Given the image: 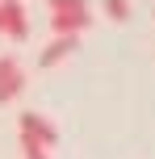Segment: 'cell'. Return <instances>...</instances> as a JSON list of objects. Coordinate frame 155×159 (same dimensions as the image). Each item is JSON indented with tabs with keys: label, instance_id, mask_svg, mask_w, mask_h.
Segmentation results:
<instances>
[{
	"label": "cell",
	"instance_id": "8992f818",
	"mask_svg": "<svg viewBox=\"0 0 155 159\" xmlns=\"http://www.w3.org/2000/svg\"><path fill=\"white\" fill-rule=\"evenodd\" d=\"M50 13H88V0H46Z\"/></svg>",
	"mask_w": 155,
	"mask_h": 159
},
{
	"label": "cell",
	"instance_id": "3957f363",
	"mask_svg": "<svg viewBox=\"0 0 155 159\" xmlns=\"http://www.w3.org/2000/svg\"><path fill=\"white\" fill-rule=\"evenodd\" d=\"M0 8H4V34H8L13 42H25V38H30V17H25V4H21V0H4Z\"/></svg>",
	"mask_w": 155,
	"mask_h": 159
},
{
	"label": "cell",
	"instance_id": "9c48e42d",
	"mask_svg": "<svg viewBox=\"0 0 155 159\" xmlns=\"http://www.w3.org/2000/svg\"><path fill=\"white\" fill-rule=\"evenodd\" d=\"M0 34H4V8H0Z\"/></svg>",
	"mask_w": 155,
	"mask_h": 159
},
{
	"label": "cell",
	"instance_id": "7a4b0ae2",
	"mask_svg": "<svg viewBox=\"0 0 155 159\" xmlns=\"http://www.w3.org/2000/svg\"><path fill=\"white\" fill-rule=\"evenodd\" d=\"M25 88V71L13 55H0V105H8L17 92Z\"/></svg>",
	"mask_w": 155,
	"mask_h": 159
},
{
	"label": "cell",
	"instance_id": "30bf717a",
	"mask_svg": "<svg viewBox=\"0 0 155 159\" xmlns=\"http://www.w3.org/2000/svg\"><path fill=\"white\" fill-rule=\"evenodd\" d=\"M0 4H4V0H0Z\"/></svg>",
	"mask_w": 155,
	"mask_h": 159
},
{
	"label": "cell",
	"instance_id": "ba28073f",
	"mask_svg": "<svg viewBox=\"0 0 155 159\" xmlns=\"http://www.w3.org/2000/svg\"><path fill=\"white\" fill-rule=\"evenodd\" d=\"M105 13L113 17V21H126V17H130V4H126V0H105Z\"/></svg>",
	"mask_w": 155,
	"mask_h": 159
},
{
	"label": "cell",
	"instance_id": "6da1fadb",
	"mask_svg": "<svg viewBox=\"0 0 155 159\" xmlns=\"http://www.w3.org/2000/svg\"><path fill=\"white\" fill-rule=\"evenodd\" d=\"M17 126H21V134H30V138H38V143L46 147V151H50V147L59 143V130L50 126V121L42 117V113H34V109H25L21 117H17Z\"/></svg>",
	"mask_w": 155,
	"mask_h": 159
},
{
	"label": "cell",
	"instance_id": "277c9868",
	"mask_svg": "<svg viewBox=\"0 0 155 159\" xmlns=\"http://www.w3.org/2000/svg\"><path fill=\"white\" fill-rule=\"evenodd\" d=\"M92 25V17L88 13H50V30H55V38H80L84 30Z\"/></svg>",
	"mask_w": 155,
	"mask_h": 159
},
{
	"label": "cell",
	"instance_id": "52a82bcc",
	"mask_svg": "<svg viewBox=\"0 0 155 159\" xmlns=\"http://www.w3.org/2000/svg\"><path fill=\"white\" fill-rule=\"evenodd\" d=\"M21 155H25V159H50L46 147H42L38 138H30V134H21Z\"/></svg>",
	"mask_w": 155,
	"mask_h": 159
},
{
	"label": "cell",
	"instance_id": "5b68a950",
	"mask_svg": "<svg viewBox=\"0 0 155 159\" xmlns=\"http://www.w3.org/2000/svg\"><path fill=\"white\" fill-rule=\"evenodd\" d=\"M71 50H80V38H67V34H63V38H55V42L38 55V67H55V63H63Z\"/></svg>",
	"mask_w": 155,
	"mask_h": 159
}]
</instances>
